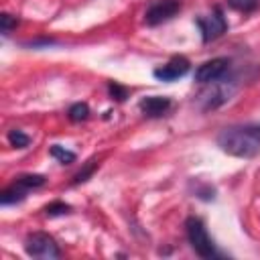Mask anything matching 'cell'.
Instances as JSON below:
<instances>
[{
	"mask_svg": "<svg viewBox=\"0 0 260 260\" xmlns=\"http://www.w3.org/2000/svg\"><path fill=\"white\" fill-rule=\"evenodd\" d=\"M95 167H98V162H95V160H89V162L85 165V169H83V171H79V173L73 177V183H75V185H77V183H83V181H85V179L95 171Z\"/></svg>",
	"mask_w": 260,
	"mask_h": 260,
	"instance_id": "cell-16",
	"label": "cell"
},
{
	"mask_svg": "<svg viewBox=\"0 0 260 260\" xmlns=\"http://www.w3.org/2000/svg\"><path fill=\"white\" fill-rule=\"evenodd\" d=\"M179 10H181V0H154L144 12V22L156 26L160 22L171 20Z\"/></svg>",
	"mask_w": 260,
	"mask_h": 260,
	"instance_id": "cell-4",
	"label": "cell"
},
{
	"mask_svg": "<svg viewBox=\"0 0 260 260\" xmlns=\"http://www.w3.org/2000/svg\"><path fill=\"white\" fill-rule=\"evenodd\" d=\"M185 230H187V240L191 244V248L201 256V258H215L217 250L203 225V221L199 217H189L185 221Z\"/></svg>",
	"mask_w": 260,
	"mask_h": 260,
	"instance_id": "cell-2",
	"label": "cell"
},
{
	"mask_svg": "<svg viewBox=\"0 0 260 260\" xmlns=\"http://www.w3.org/2000/svg\"><path fill=\"white\" fill-rule=\"evenodd\" d=\"M87 116H89V106L83 102H77L69 108V120L71 122H83V120H87Z\"/></svg>",
	"mask_w": 260,
	"mask_h": 260,
	"instance_id": "cell-12",
	"label": "cell"
},
{
	"mask_svg": "<svg viewBox=\"0 0 260 260\" xmlns=\"http://www.w3.org/2000/svg\"><path fill=\"white\" fill-rule=\"evenodd\" d=\"M47 215H61V213H67L69 211V205H65V203H51V205H47Z\"/></svg>",
	"mask_w": 260,
	"mask_h": 260,
	"instance_id": "cell-19",
	"label": "cell"
},
{
	"mask_svg": "<svg viewBox=\"0 0 260 260\" xmlns=\"http://www.w3.org/2000/svg\"><path fill=\"white\" fill-rule=\"evenodd\" d=\"M197 24H199V28H201V37H203L205 43L219 39V37L225 32V28H228V20L223 18V14H221L219 8H215V10H213L211 14H207V16L197 18Z\"/></svg>",
	"mask_w": 260,
	"mask_h": 260,
	"instance_id": "cell-5",
	"label": "cell"
},
{
	"mask_svg": "<svg viewBox=\"0 0 260 260\" xmlns=\"http://www.w3.org/2000/svg\"><path fill=\"white\" fill-rule=\"evenodd\" d=\"M18 181L24 187H28V189H35V187L45 185V177L43 175H22V177H18Z\"/></svg>",
	"mask_w": 260,
	"mask_h": 260,
	"instance_id": "cell-15",
	"label": "cell"
},
{
	"mask_svg": "<svg viewBox=\"0 0 260 260\" xmlns=\"http://www.w3.org/2000/svg\"><path fill=\"white\" fill-rule=\"evenodd\" d=\"M169 108H171V100L162 98V95H150L140 102V112L148 118H158V116L167 114Z\"/></svg>",
	"mask_w": 260,
	"mask_h": 260,
	"instance_id": "cell-9",
	"label": "cell"
},
{
	"mask_svg": "<svg viewBox=\"0 0 260 260\" xmlns=\"http://www.w3.org/2000/svg\"><path fill=\"white\" fill-rule=\"evenodd\" d=\"M258 2H260V0H228V4H230L232 8H236V10H240V12H250V10H254V8L258 6Z\"/></svg>",
	"mask_w": 260,
	"mask_h": 260,
	"instance_id": "cell-14",
	"label": "cell"
},
{
	"mask_svg": "<svg viewBox=\"0 0 260 260\" xmlns=\"http://www.w3.org/2000/svg\"><path fill=\"white\" fill-rule=\"evenodd\" d=\"M8 142L14 146V148H24V146H28V142H30V138L22 132V130H10L8 132Z\"/></svg>",
	"mask_w": 260,
	"mask_h": 260,
	"instance_id": "cell-13",
	"label": "cell"
},
{
	"mask_svg": "<svg viewBox=\"0 0 260 260\" xmlns=\"http://www.w3.org/2000/svg\"><path fill=\"white\" fill-rule=\"evenodd\" d=\"M26 193H28V187H24V185L16 179V183H14V185H10L8 189H4V191H2L0 201H2V205H10V203H16V201H22Z\"/></svg>",
	"mask_w": 260,
	"mask_h": 260,
	"instance_id": "cell-10",
	"label": "cell"
},
{
	"mask_svg": "<svg viewBox=\"0 0 260 260\" xmlns=\"http://www.w3.org/2000/svg\"><path fill=\"white\" fill-rule=\"evenodd\" d=\"M230 67V61L225 57H215V59H209L205 63H201L197 69H195V81L197 83H211V81H217L223 77V73L228 71Z\"/></svg>",
	"mask_w": 260,
	"mask_h": 260,
	"instance_id": "cell-6",
	"label": "cell"
},
{
	"mask_svg": "<svg viewBox=\"0 0 260 260\" xmlns=\"http://www.w3.org/2000/svg\"><path fill=\"white\" fill-rule=\"evenodd\" d=\"M187 71H189V61L185 57H173L162 67L154 69V77L162 79V81H175V79L183 77Z\"/></svg>",
	"mask_w": 260,
	"mask_h": 260,
	"instance_id": "cell-8",
	"label": "cell"
},
{
	"mask_svg": "<svg viewBox=\"0 0 260 260\" xmlns=\"http://www.w3.org/2000/svg\"><path fill=\"white\" fill-rule=\"evenodd\" d=\"M49 152H51V156L57 158L61 165H71V162L75 160V152H71V150H67V148L59 146V144H53V146L49 148Z\"/></svg>",
	"mask_w": 260,
	"mask_h": 260,
	"instance_id": "cell-11",
	"label": "cell"
},
{
	"mask_svg": "<svg viewBox=\"0 0 260 260\" xmlns=\"http://www.w3.org/2000/svg\"><path fill=\"white\" fill-rule=\"evenodd\" d=\"M14 26H16V18L4 12V14L0 16V30H2L4 35H8V32H10V30H12Z\"/></svg>",
	"mask_w": 260,
	"mask_h": 260,
	"instance_id": "cell-17",
	"label": "cell"
},
{
	"mask_svg": "<svg viewBox=\"0 0 260 260\" xmlns=\"http://www.w3.org/2000/svg\"><path fill=\"white\" fill-rule=\"evenodd\" d=\"M108 89H110L112 98H116L118 102H124V100H126V95H128V89H126V87H122V85H118V83H110V85H108Z\"/></svg>",
	"mask_w": 260,
	"mask_h": 260,
	"instance_id": "cell-18",
	"label": "cell"
},
{
	"mask_svg": "<svg viewBox=\"0 0 260 260\" xmlns=\"http://www.w3.org/2000/svg\"><path fill=\"white\" fill-rule=\"evenodd\" d=\"M219 81V79H217ZM217 81H211V87L201 91L199 98H197V104L201 110H215L217 106H221L223 102L230 100L232 95V89L223 83H217Z\"/></svg>",
	"mask_w": 260,
	"mask_h": 260,
	"instance_id": "cell-7",
	"label": "cell"
},
{
	"mask_svg": "<svg viewBox=\"0 0 260 260\" xmlns=\"http://www.w3.org/2000/svg\"><path fill=\"white\" fill-rule=\"evenodd\" d=\"M217 144L223 152L240 158H250L260 152V126H232L217 134Z\"/></svg>",
	"mask_w": 260,
	"mask_h": 260,
	"instance_id": "cell-1",
	"label": "cell"
},
{
	"mask_svg": "<svg viewBox=\"0 0 260 260\" xmlns=\"http://www.w3.org/2000/svg\"><path fill=\"white\" fill-rule=\"evenodd\" d=\"M24 250L28 256L32 258H41V260H55L61 256V250L57 246V242L45 234V232H35L26 238V244H24Z\"/></svg>",
	"mask_w": 260,
	"mask_h": 260,
	"instance_id": "cell-3",
	"label": "cell"
}]
</instances>
